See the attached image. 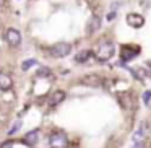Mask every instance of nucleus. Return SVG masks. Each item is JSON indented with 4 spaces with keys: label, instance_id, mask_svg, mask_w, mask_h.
<instances>
[{
    "label": "nucleus",
    "instance_id": "f257e3e1",
    "mask_svg": "<svg viewBox=\"0 0 151 148\" xmlns=\"http://www.w3.org/2000/svg\"><path fill=\"white\" fill-rule=\"evenodd\" d=\"M114 52H115V49H114V44L112 43H102L101 46L96 49V52H94V57L99 60V62H107L109 59H112V56H114Z\"/></svg>",
    "mask_w": 151,
    "mask_h": 148
},
{
    "label": "nucleus",
    "instance_id": "f03ea898",
    "mask_svg": "<svg viewBox=\"0 0 151 148\" xmlns=\"http://www.w3.org/2000/svg\"><path fill=\"white\" fill-rule=\"evenodd\" d=\"M70 51H72V46H70L68 43H57L49 49V52H50V56L55 57V59H62V57L68 56Z\"/></svg>",
    "mask_w": 151,
    "mask_h": 148
},
{
    "label": "nucleus",
    "instance_id": "7ed1b4c3",
    "mask_svg": "<svg viewBox=\"0 0 151 148\" xmlns=\"http://www.w3.org/2000/svg\"><path fill=\"white\" fill-rule=\"evenodd\" d=\"M148 134H150V124L148 122H143V124L140 125V129L137 130V134L133 135V147H143L145 142H146V137Z\"/></svg>",
    "mask_w": 151,
    "mask_h": 148
},
{
    "label": "nucleus",
    "instance_id": "20e7f679",
    "mask_svg": "<svg viewBox=\"0 0 151 148\" xmlns=\"http://www.w3.org/2000/svg\"><path fill=\"white\" fill-rule=\"evenodd\" d=\"M49 145L52 148H65L68 145V138H67V135L63 132H55V134L50 135Z\"/></svg>",
    "mask_w": 151,
    "mask_h": 148
},
{
    "label": "nucleus",
    "instance_id": "39448f33",
    "mask_svg": "<svg viewBox=\"0 0 151 148\" xmlns=\"http://www.w3.org/2000/svg\"><path fill=\"white\" fill-rule=\"evenodd\" d=\"M5 39H7V44L10 47H18L21 44V34L18 30L10 28V30H7V33H5Z\"/></svg>",
    "mask_w": 151,
    "mask_h": 148
},
{
    "label": "nucleus",
    "instance_id": "423d86ee",
    "mask_svg": "<svg viewBox=\"0 0 151 148\" xmlns=\"http://www.w3.org/2000/svg\"><path fill=\"white\" fill-rule=\"evenodd\" d=\"M125 21H127V25L128 26H132V28H141L145 25V18L141 17V15H138V13H128L127 15V18H125Z\"/></svg>",
    "mask_w": 151,
    "mask_h": 148
},
{
    "label": "nucleus",
    "instance_id": "0eeeda50",
    "mask_svg": "<svg viewBox=\"0 0 151 148\" xmlns=\"http://www.w3.org/2000/svg\"><path fill=\"white\" fill-rule=\"evenodd\" d=\"M81 83H83V85H86V86H99V85H101V77L91 73V75L83 77V78H81Z\"/></svg>",
    "mask_w": 151,
    "mask_h": 148
},
{
    "label": "nucleus",
    "instance_id": "6e6552de",
    "mask_svg": "<svg viewBox=\"0 0 151 148\" xmlns=\"http://www.w3.org/2000/svg\"><path fill=\"white\" fill-rule=\"evenodd\" d=\"M65 91H62V90H57V91H54L52 95H50V98H49V104L50 106H57V104H60V103L65 99Z\"/></svg>",
    "mask_w": 151,
    "mask_h": 148
},
{
    "label": "nucleus",
    "instance_id": "1a4fd4ad",
    "mask_svg": "<svg viewBox=\"0 0 151 148\" xmlns=\"http://www.w3.org/2000/svg\"><path fill=\"white\" fill-rule=\"evenodd\" d=\"M12 85H13V80L10 78V75H7V73H4V72H0V90L7 91V90L12 88Z\"/></svg>",
    "mask_w": 151,
    "mask_h": 148
},
{
    "label": "nucleus",
    "instance_id": "9d476101",
    "mask_svg": "<svg viewBox=\"0 0 151 148\" xmlns=\"http://www.w3.org/2000/svg\"><path fill=\"white\" fill-rule=\"evenodd\" d=\"M37 138H39V132L31 130V132H28V134L24 135V143H26L28 147H34V145L37 143Z\"/></svg>",
    "mask_w": 151,
    "mask_h": 148
},
{
    "label": "nucleus",
    "instance_id": "9b49d317",
    "mask_svg": "<svg viewBox=\"0 0 151 148\" xmlns=\"http://www.w3.org/2000/svg\"><path fill=\"white\" fill-rule=\"evenodd\" d=\"M99 26H101V20H99V17H91V20L88 21V33L93 34L94 31L99 30Z\"/></svg>",
    "mask_w": 151,
    "mask_h": 148
},
{
    "label": "nucleus",
    "instance_id": "f8f14e48",
    "mask_svg": "<svg viewBox=\"0 0 151 148\" xmlns=\"http://www.w3.org/2000/svg\"><path fill=\"white\" fill-rule=\"evenodd\" d=\"M138 52H133V49H130V47H124V49L120 51V57L124 62H127V60H132L133 57H137Z\"/></svg>",
    "mask_w": 151,
    "mask_h": 148
},
{
    "label": "nucleus",
    "instance_id": "ddd939ff",
    "mask_svg": "<svg viewBox=\"0 0 151 148\" xmlns=\"http://www.w3.org/2000/svg\"><path fill=\"white\" fill-rule=\"evenodd\" d=\"M89 57H91V51H81V52H78L75 56V60L78 64H83V62H88Z\"/></svg>",
    "mask_w": 151,
    "mask_h": 148
},
{
    "label": "nucleus",
    "instance_id": "4468645a",
    "mask_svg": "<svg viewBox=\"0 0 151 148\" xmlns=\"http://www.w3.org/2000/svg\"><path fill=\"white\" fill-rule=\"evenodd\" d=\"M33 65H37V62L34 59H29V60H24L23 64H21V70H23V72H26V70H29L31 67Z\"/></svg>",
    "mask_w": 151,
    "mask_h": 148
},
{
    "label": "nucleus",
    "instance_id": "2eb2a0df",
    "mask_svg": "<svg viewBox=\"0 0 151 148\" xmlns=\"http://www.w3.org/2000/svg\"><path fill=\"white\" fill-rule=\"evenodd\" d=\"M37 77H50V70L46 69V67H41L37 70Z\"/></svg>",
    "mask_w": 151,
    "mask_h": 148
},
{
    "label": "nucleus",
    "instance_id": "dca6fc26",
    "mask_svg": "<svg viewBox=\"0 0 151 148\" xmlns=\"http://www.w3.org/2000/svg\"><path fill=\"white\" fill-rule=\"evenodd\" d=\"M150 101H151V90H148V91L143 93V103L145 104H150Z\"/></svg>",
    "mask_w": 151,
    "mask_h": 148
},
{
    "label": "nucleus",
    "instance_id": "f3484780",
    "mask_svg": "<svg viewBox=\"0 0 151 148\" xmlns=\"http://www.w3.org/2000/svg\"><path fill=\"white\" fill-rule=\"evenodd\" d=\"M20 127H21V122H20V121H18V122H17V124H15V125H13V127H12V129H10V130H8V135H13V134H15V132H18V129H20Z\"/></svg>",
    "mask_w": 151,
    "mask_h": 148
},
{
    "label": "nucleus",
    "instance_id": "a211bd4d",
    "mask_svg": "<svg viewBox=\"0 0 151 148\" xmlns=\"http://www.w3.org/2000/svg\"><path fill=\"white\" fill-rule=\"evenodd\" d=\"M114 18H115V12H112V13H111V15H109V17H107V20L111 21V20H114Z\"/></svg>",
    "mask_w": 151,
    "mask_h": 148
},
{
    "label": "nucleus",
    "instance_id": "6ab92c4d",
    "mask_svg": "<svg viewBox=\"0 0 151 148\" xmlns=\"http://www.w3.org/2000/svg\"><path fill=\"white\" fill-rule=\"evenodd\" d=\"M4 4H5V0H0V7H2Z\"/></svg>",
    "mask_w": 151,
    "mask_h": 148
}]
</instances>
